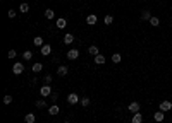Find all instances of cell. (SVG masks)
Wrapping results in <instances>:
<instances>
[{"mask_svg": "<svg viewBox=\"0 0 172 123\" xmlns=\"http://www.w3.org/2000/svg\"><path fill=\"white\" fill-rule=\"evenodd\" d=\"M93 62L96 63V65H102V63H105V57L100 53V55H96V57H93Z\"/></svg>", "mask_w": 172, "mask_h": 123, "instance_id": "9a60e30c", "label": "cell"}, {"mask_svg": "<svg viewBox=\"0 0 172 123\" xmlns=\"http://www.w3.org/2000/svg\"><path fill=\"white\" fill-rule=\"evenodd\" d=\"M67 58H69V60H76V58H79V50H76V48L69 50V51H67Z\"/></svg>", "mask_w": 172, "mask_h": 123, "instance_id": "8992f818", "label": "cell"}, {"mask_svg": "<svg viewBox=\"0 0 172 123\" xmlns=\"http://www.w3.org/2000/svg\"><path fill=\"white\" fill-rule=\"evenodd\" d=\"M19 12H22V14H26V12H29V5H28L26 2H22V3L19 5Z\"/></svg>", "mask_w": 172, "mask_h": 123, "instance_id": "44dd1931", "label": "cell"}, {"mask_svg": "<svg viewBox=\"0 0 172 123\" xmlns=\"http://www.w3.org/2000/svg\"><path fill=\"white\" fill-rule=\"evenodd\" d=\"M148 22H150V24H152L153 27H157V26H160V19H159V17H155V15H152V19H150Z\"/></svg>", "mask_w": 172, "mask_h": 123, "instance_id": "cb8c5ba5", "label": "cell"}, {"mask_svg": "<svg viewBox=\"0 0 172 123\" xmlns=\"http://www.w3.org/2000/svg\"><path fill=\"white\" fill-rule=\"evenodd\" d=\"M57 99H59V94H57V92H52V103H55Z\"/></svg>", "mask_w": 172, "mask_h": 123, "instance_id": "d6a6232c", "label": "cell"}, {"mask_svg": "<svg viewBox=\"0 0 172 123\" xmlns=\"http://www.w3.org/2000/svg\"><path fill=\"white\" fill-rule=\"evenodd\" d=\"M64 123H71V122H64Z\"/></svg>", "mask_w": 172, "mask_h": 123, "instance_id": "836d02e7", "label": "cell"}, {"mask_svg": "<svg viewBox=\"0 0 172 123\" xmlns=\"http://www.w3.org/2000/svg\"><path fill=\"white\" fill-rule=\"evenodd\" d=\"M33 43H34V46H38V48H41V46L45 45V41H43V38H41V36H36V38L33 39Z\"/></svg>", "mask_w": 172, "mask_h": 123, "instance_id": "e0dca14e", "label": "cell"}, {"mask_svg": "<svg viewBox=\"0 0 172 123\" xmlns=\"http://www.w3.org/2000/svg\"><path fill=\"white\" fill-rule=\"evenodd\" d=\"M150 19H152L150 10H143V12H141V21H150Z\"/></svg>", "mask_w": 172, "mask_h": 123, "instance_id": "603a6c76", "label": "cell"}, {"mask_svg": "<svg viewBox=\"0 0 172 123\" xmlns=\"http://www.w3.org/2000/svg\"><path fill=\"white\" fill-rule=\"evenodd\" d=\"M153 120H155V122H159V123H160V122H164V120H165V113L159 110V111H157V113L153 115Z\"/></svg>", "mask_w": 172, "mask_h": 123, "instance_id": "9c48e42d", "label": "cell"}, {"mask_svg": "<svg viewBox=\"0 0 172 123\" xmlns=\"http://www.w3.org/2000/svg\"><path fill=\"white\" fill-rule=\"evenodd\" d=\"M24 122H26V123H34V122H36V116H34L33 113H28V115L24 116Z\"/></svg>", "mask_w": 172, "mask_h": 123, "instance_id": "ac0fdd59", "label": "cell"}, {"mask_svg": "<svg viewBox=\"0 0 172 123\" xmlns=\"http://www.w3.org/2000/svg\"><path fill=\"white\" fill-rule=\"evenodd\" d=\"M171 110H172V103H171V101H162V103H160V111L167 113V111H171Z\"/></svg>", "mask_w": 172, "mask_h": 123, "instance_id": "5b68a950", "label": "cell"}, {"mask_svg": "<svg viewBox=\"0 0 172 123\" xmlns=\"http://www.w3.org/2000/svg\"><path fill=\"white\" fill-rule=\"evenodd\" d=\"M140 108H141V106H140V103H136V101H133V103H129V104H127V110H129L133 115H134V113H138V111H140Z\"/></svg>", "mask_w": 172, "mask_h": 123, "instance_id": "277c9868", "label": "cell"}, {"mask_svg": "<svg viewBox=\"0 0 172 123\" xmlns=\"http://www.w3.org/2000/svg\"><path fill=\"white\" fill-rule=\"evenodd\" d=\"M67 103H69L71 106H74V104H78V103H79V96H78L76 92H71V94L67 96Z\"/></svg>", "mask_w": 172, "mask_h": 123, "instance_id": "3957f363", "label": "cell"}, {"mask_svg": "<svg viewBox=\"0 0 172 123\" xmlns=\"http://www.w3.org/2000/svg\"><path fill=\"white\" fill-rule=\"evenodd\" d=\"M96 21H98V19H96V15H95V14H90V15L86 17V24H90V26H95V24H96Z\"/></svg>", "mask_w": 172, "mask_h": 123, "instance_id": "4fadbf2b", "label": "cell"}, {"mask_svg": "<svg viewBox=\"0 0 172 123\" xmlns=\"http://www.w3.org/2000/svg\"><path fill=\"white\" fill-rule=\"evenodd\" d=\"M24 72V63L22 62H16L14 65H12V74L14 75H21Z\"/></svg>", "mask_w": 172, "mask_h": 123, "instance_id": "6da1fadb", "label": "cell"}, {"mask_svg": "<svg viewBox=\"0 0 172 123\" xmlns=\"http://www.w3.org/2000/svg\"><path fill=\"white\" fill-rule=\"evenodd\" d=\"M40 94H41V98L52 96V87H50V84H45V86H41V87H40Z\"/></svg>", "mask_w": 172, "mask_h": 123, "instance_id": "7a4b0ae2", "label": "cell"}, {"mask_svg": "<svg viewBox=\"0 0 172 123\" xmlns=\"http://www.w3.org/2000/svg\"><path fill=\"white\" fill-rule=\"evenodd\" d=\"M131 123H143V115L138 111V113H134L133 115V118H131Z\"/></svg>", "mask_w": 172, "mask_h": 123, "instance_id": "7c38bea8", "label": "cell"}, {"mask_svg": "<svg viewBox=\"0 0 172 123\" xmlns=\"http://www.w3.org/2000/svg\"><path fill=\"white\" fill-rule=\"evenodd\" d=\"M48 113L53 116V115H59L60 113V108L57 106V104H52V106H48Z\"/></svg>", "mask_w": 172, "mask_h": 123, "instance_id": "5bb4252c", "label": "cell"}, {"mask_svg": "<svg viewBox=\"0 0 172 123\" xmlns=\"http://www.w3.org/2000/svg\"><path fill=\"white\" fill-rule=\"evenodd\" d=\"M43 82H45V84H52V75H45V77H43Z\"/></svg>", "mask_w": 172, "mask_h": 123, "instance_id": "1f68e13d", "label": "cell"}, {"mask_svg": "<svg viewBox=\"0 0 172 123\" xmlns=\"http://www.w3.org/2000/svg\"><path fill=\"white\" fill-rule=\"evenodd\" d=\"M10 103H12V96H9V94H7V96L3 98V104H10Z\"/></svg>", "mask_w": 172, "mask_h": 123, "instance_id": "4dcf8cb0", "label": "cell"}, {"mask_svg": "<svg viewBox=\"0 0 172 123\" xmlns=\"http://www.w3.org/2000/svg\"><path fill=\"white\" fill-rule=\"evenodd\" d=\"M40 51H41V55H43V57H48V55L52 53V46L45 43V45H43V46L40 48Z\"/></svg>", "mask_w": 172, "mask_h": 123, "instance_id": "52a82bcc", "label": "cell"}, {"mask_svg": "<svg viewBox=\"0 0 172 123\" xmlns=\"http://www.w3.org/2000/svg\"><path fill=\"white\" fill-rule=\"evenodd\" d=\"M41 70H43V63H40V62H38V63H33V72H34V74H40Z\"/></svg>", "mask_w": 172, "mask_h": 123, "instance_id": "d6986e66", "label": "cell"}, {"mask_svg": "<svg viewBox=\"0 0 172 123\" xmlns=\"http://www.w3.org/2000/svg\"><path fill=\"white\" fill-rule=\"evenodd\" d=\"M121 58H122L121 53H114V55H112V62H114V63H121Z\"/></svg>", "mask_w": 172, "mask_h": 123, "instance_id": "83f0119b", "label": "cell"}, {"mask_svg": "<svg viewBox=\"0 0 172 123\" xmlns=\"http://www.w3.org/2000/svg\"><path fill=\"white\" fill-rule=\"evenodd\" d=\"M7 15H9V19H14V17H16V15H17V12H16V10H14V9H10V10H9V12H7Z\"/></svg>", "mask_w": 172, "mask_h": 123, "instance_id": "f546056e", "label": "cell"}, {"mask_svg": "<svg viewBox=\"0 0 172 123\" xmlns=\"http://www.w3.org/2000/svg\"><path fill=\"white\" fill-rule=\"evenodd\" d=\"M103 22H105V26H110V24L114 22V17H112V15H105V17H103Z\"/></svg>", "mask_w": 172, "mask_h": 123, "instance_id": "484cf974", "label": "cell"}, {"mask_svg": "<svg viewBox=\"0 0 172 123\" xmlns=\"http://www.w3.org/2000/svg\"><path fill=\"white\" fill-rule=\"evenodd\" d=\"M22 58H24V60H31V58H33V51H29V50H26V51L22 53Z\"/></svg>", "mask_w": 172, "mask_h": 123, "instance_id": "4316f807", "label": "cell"}, {"mask_svg": "<svg viewBox=\"0 0 172 123\" xmlns=\"http://www.w3.org/2000/svg\"><path fill=\"white\" fill-rule=\"evenodd\" d=\"M55 26H57L59 29H65V26H67V21H65L64 17H59V19L55 21Z\"/></svg>", "mask_w": 172, "mask_h": 123, "instance_id": "ba28073f", "label": "cell"}, {"mask_svg": "<svg viewBox=\"0 0 172 123\" xmlns=\"http://www.w3.org/2000/svg\"><path fill=\"white\" fill-rule=\"evenodd\" d=\"M7 57H9L10 60H14V58L17 57V51H16V50H9V53H7Z\"/></svg>", "mask_w": 172, "mask_h": 123, "instance_id": "f1b7e54d", "label": "cell"}, {"mask_svg": "<svg viewBox=\"0 0 172 123\" xmlns=\"http://www.w3.org/2000/svg\"><path fill=\"white\" fill-rule=\"evenodd\" d=\"M34 104H36V108H40V110L47 108V101H45V99H38V101H36Z\"/></svg>", "mask_w": 172, "mask_h": 123, "instance_id": "d4e9b609", "label": "cell"}, {"mask_svg": "<svg viewBox=\"0 0 172 123\" xmlns=\"http://www.w3.org/2000/svg\"><path fill=\"white\" fill-rule=\"evenodd\" d=\"M79 104H81L83 108H88V106L91 104V101H90V98H86V96H84V98H81V101H79Z\"/></svg>", "mask_w": 172, "mask_h": 123, "instance_id": "ffe728a7", "label": "cell"}, {"mask_svg": "<svg viewBox=\"0 0 172 123\" xmlns=\"http://www.w3.org/2000/svg\"><path fill=\"white\" fill-rule=\"evenodd\" d=\"M74 43V34H65L64 36V45H72Z\"/></svg>", "mask_w": 172, "mask_h": 123, "instance_id": "2e32d148", "label": "cell"}, {"mask_svg": "<svg viewBox=\"0 0 172 123\" xmlns=\"http://www.w3.org/2000/svg\"><path fill=\"white\" fill-rule=\"evenodd\" d=\"M67 72H69V68H67L65 65H60V67L57 68V75H60V77H65Z\"/></svg>", "mask_w": 172, "mask_h": 123, "instance_id": "8fae6325", "label": "cell"}, {"mask_svg": "<svg viewBox=\"0 0 172 123\" xmlns=\"http://www.w3.org/2000/svg\"><path fill=\"white\" fill-rule=\"evenodd\" d=\"M45 17L52 21V19H55V12H53L52 9H47V10H45Z\"/></svg>", "mask_w": 172, "mask_h": 123, "instance_id": "7402d4cb", "label": "cell"}, {"mask_svg": "<svg viewBox=\"0 0 172 123\" xmlns=\"http://www.w3.org/2000/svg\"><path fill=\"white\" fill-rule=\"evenodd\" d=\"M88 53H90L91 57H96V55H100V50H98L96 45H91V46L88 48Z\"/></svg>", "mask_w": 172, "mask_h": 123, "instance_id": "30bf717a", "label": "cell"}]
</instances>
